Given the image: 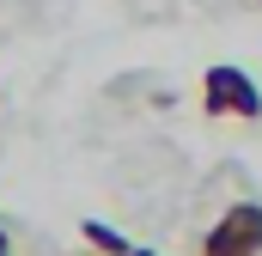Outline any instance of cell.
<instances>
[{
    "label": "cell",
    "mask_w": 262,
    "mask_h": 256,
    "mask_svg": "<svg viewBox=\"0 0 262 256\" xmlns=\"http://www.w3.org/2000/svg\"><path fill=\"white\" fill-rule=\"evenodd\" d=\"M195 98H201V116H213V122H256L262 116V92L238 61H213L201 73Z\"/></svg>",
    "instance_id": "cell-1"
},
{
    "label": "cell",
    "mask_w": 262,
    "mask_h": 256,
    "mask_svg": "<svg viewBox=\"0 0 262 256\" xmlns=\"http://www.w3.org/2000/svg\"><path fill=\"white\" fill-rule=\"evenodd\" d=\"M195 256H262V201H232L201 232Z\"/></svg>",
    "instance_id": "cell-2"
},
{
    "label": "cell",
    "mask_w": 262,
    "mask_h": 256,
    "mask_svg": "<svg viewBox=\"0 0 262 256\" xmlns=\"http://www.w3.org/2000/svg\"><path fill=\"white\" fill-rule=\"evenodd\" d=\"M79 238H85L92 250H104V256H134V244L116 232V226H104V220H85V226H79Z\"/></svg>",
    "instance_id": "cell-3"
},
{
    "label": "cell",
    "mask_w": 262,
    "mask_h": 256,
    "mask_svg": "<svg viewBox=\"0 0 262 256\" xmlns=\"http://www.w3.org/2000/svg\"><path fill=\"white\" fill-rule=\"evenodd\" d=\"M0 256H12V238H6V226H0Z\"/></svg>",
    "instance_id": "cell-4"
},
{
    "label": "cell",
    "mask_w": 262,
    "mask_h": 256,
    "mask_svg": "<svg viewBox=\"0 0 262 256\" xmlns=\"http://www.w3.org/2000/svg\"><path fill=\"white\" fill-rule=\"evenodd\" d=\"M134 256H152V250H134Z\"/></svg>",
    "instance_id": "cell-5"
}]
</instances>
